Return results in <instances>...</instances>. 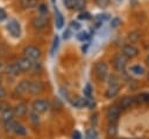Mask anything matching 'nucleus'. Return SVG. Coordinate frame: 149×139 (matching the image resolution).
I'll use <instances>...</instances> for the list:
<instances>
[{"instance_id":"f257e3e1","label":"nucleus","mask_w":149,"mask_h":139,"mask_svg":"<svg viewBox=\"0 0 149 139\" xmlns=\"http://www.w3.org/2000/svg\"><path fill=\"white\" fill-rule=\"evenodd\" d=\"M94 74L98 81L104 82L108 77V65L105 61H98L94 64Z\"/></svg>"},{"instance_id":"f03ea898","label":"nucleus","mask_w":149,"mask_h":139,"mask_svg":"<svg viewBox=\"0 0 149 139\" xmlns=\"http://www.w3.org/2000/svg\"><path fill=\"white\" fill-rule=\"evenodd\" d=\"M113 67L116 71L119 72H123L127 68V63H128V58L122 54V53H116L114 56H113Z\"/></svg>"},{"instance_id":"7ed1b4c3","label":"nucleus","mask_w":149,"mask_h":139,"mask_svg":"<svg viewBox=\"0 0 149 139\" xmlns=\"http://www.w3.org/2000/svg\"><path fill=\"white\" fill-rule=\"evenodd\" d=\"M6 29L14 39H19L21 36V26L16 19H10L6 25Z\"/></svg>"},{"instance_id":"20e7f679","label":"nucleus","mask_w":149,"mask_h":139,"mask_svg":"<svg viewBox=\"0 0 149 139\" xmlns=\"http://www.w3.org/2000/svg\"><path fill=\"white\" fill-rule=\"evenodd\" d=\"M31 26L35 28V29H44L48 23H49V19H48V15H42V14H38V15H35L33 19H31Z\"/></svg>"},{"instance_id":"39448f33","label":"nucleus","mask_w":149,"mask_h":139,"mask_svg":"<svg viewBox=\"0 0 149 139\" xmlns=\"http://www.w3.org/2000/svg\"><path fill=\"white\" fill-rule=\"evenodd\" d=\"M23 56L36 62L41 57V50L35 46H27L23 49Z\"/></svg>"},{"instance_id":"423d86ee","label":"nucleus","mask_w":149,"mask_h":139,"mask_svg":"<svg viewBox=\"0 0 149 139\" xmlns=\"http://www.w3.org/2000/svg\"><path fill=\"white\" fill-rule=\"evenodd\" d=\"M121 53L128 58V60H132V58H135L137 55H139V49L132 44V43H126L122 46L121 48Z\"/></svg>"},{"instance_id":"0eeeda50","label":"nucleus","mask_w":149,"mask_h":139,"mask_svg":"<svg viewBox=\"0 0 149 139\" xmlns=\"http://www.w3.org/2000/svg\"><path fill=\"white\" fill-rule=\"evenodd\" d=\"M49 107H50V105L45 99H35L33 102V110L35 112H37L38 114L45 113L49 110Z\"/></svg>"},{"instance_id":"6e6552de","label":"nucleus","mask_w":149,"mask_h":139,"mask_svg":"<svg viewBox=\"0 0 149 139\" xmlns=\"http://www.w3.org/2000/svg\"><path fill=\"white\" fill-rule=\"evenodd\" d=\"M16 62H17V64H19V67L21 68L22 71L33 70V69H34V65H35V62H34V61H31V60H29V58H27V57H24V56H23L22 58L17 60Z\"/></svg>"},{"instance_id":"1a4fd4ad","label":"nucleus","mask_w":149,"mask_h":139,"mask_svg":"<svg viewBox=\"0 0 149 139\" xmlns=\"http://www.w3.org/2000/svg\"><path fill=\"white\" fill-rule=\"evenodd\" d=\"M29 85H30V81L29 79H22L15 86V93L19 95V96H22V95L27 93L29 91Z\"/></svg>"},{"instance_id":"9d476101","label":"nucleus","mask_w":149,"mask_h":139,"mask_svg":"<svg viewBox=\"0 0 149 139\" xmlns=\"http://www.w3.org/2000/svg\"><path fill=\"white\" fill-rule=\"evenodd\" d=\"M44 90V85L41 81H30V85H29V93L30 95H37L41 93Z\"/></svg>"},{"instance_id":"9b49d317","label":"nucleus","mask_w":149,"mask_h":139,"mask_svg":"<svg viewBox=\"0 0 149 139\" xmlns=\"http://www.w3.org/2000/svg\"><path fill=\"white\" fill-rule=\"evenodd\" d=\"M13 111H14V116H15V117L21 118V117L26 116V113L28 112V105H27L26 103L21 102V103L16 104V105L13 107Z\"/></svg>"},{"instance_id":"f8f14e48","label":"nucleus","mask_w":149,"mask_h":139,"mask_svg":"<svg viewBox=\"0 0 149 139\" xmlns=\"http://www.w3.org/2000/svg\"><path fill=\"white\" fill-rule=\"evenodd\" d=\"M121 109L118 105H113L107 110V119L108 121H116L119 116H120Z\"/></svg>"},{"instance_id":"ddd939ff","label":"nucleus","mask_w":149,"mask_h":139,"mask_svg":"<svg viewBox=\"0 0 149 139\" xmlns=\"http://www.w3.org/2000/svg\"><path fill=\"white\" fill-rule=\"evenodd\" d=\"M5 72L8 75V76H17L20 72H22V70H21V68L19 67V64H17V62L15 61V62H13V63H10V64H8L7 67H6V69H5Z\"/></svg>"},{"instance_id":"4468645a","label":"nucleus","mask_w":149,"mask_h":139,"mask_svg":"<svg viewBox=\"0 0 149 139\" xmlns=\"http://www.w3.org/2000/svg\"><path fill=\"white\" fill-rule=\"evenodd\" d=\"M119 91H120V85H119V83H116V84H108V88L106 89V91H105V96L107 97V98H114V97H116V95L119 93Z\"/></svg>"},{"instance_id":"2eb2a0df","label":"nucleus","mask_w":149,"mask_h":139,"mask_svg":"<svg viewBox=\"0 0 149 139\" xmlns=\"http://www.w3.org/2000/svg\"><path fill=\"white\" fill-rule=\"evenodd\" d=\"M13 118H14V111H13V109H12L10 106L7 107L6 110L1 111L0 120H1L2 123H6V121H8V120H12Z\"/></svg>"},{"instance_id":"dca6fc26","label":"nucleus","mask_w":149,"mask_h":139,"mask_svg":"<svg viewBox=\"0 0 149 139\" xmlns=\"http://www.w3.org/2000/svg\"><path fill=\"white\" fill-rule=\"evenodd\" d=\"M38 0H20V5L23 9H33L38 5Z\"/></svg>"},{"instance_id":"f3484780","label":"nucleus","mask_w":149,"mask_h":139,"mask_svg":"<svg viewBox=\"0 0 149 139\" xmlns=\"http://www.w3.org/2000/svg\"><path fill=\"white\" fill-rule=\"evenodd\" d=\"M55 23H56V27L58 29H61L64 26V18L56 6H55Z\"/></svg>"},{"instance_id":"a211bd4d","label":"nucleus","mask_w":149,"mask_h":139,"mask_svg":"<svg viewBox=\"0 0 149 139\" xmlns=\"http://www.w3.org/2000/svg\"><path fill=\"white\" fill-rule=\"evenodd\" d=\"M133 103H134V99H133L132 97H123V98L120 100V103H119L118 106H119L121 110H126V109L130 107V106L133 105Z\"/></svg>"},{"instance_id":"6ab92c4d","label":"nucleus","mask_w":149,"mask_h":139,"mask_svg":"<svg viewBox=\"0 0 149 139\" xmlns=\"http://www.w3.org/2000/svg\"><path fill=\"white\" fill-rule=\"evenodd\" d=\"M129 71H130V74H133L135 76H142L144 74V68L140 64H134L129 68Z\"/></svg>"},{"instance_id":"aec40b11","label":"nucleus","mask_w":149,"mask_h":139,"mask_svg":"<svg viewBox=\"0 0 149 139\" xmlns=\"http://www.w3.org/2000/svg\"><path fill=\"white\" fill-rule=\"evenodd\" d=\"M107 133L109 137H114L118 133V127H116V121H108L107 125Z\"/></svg>"},{"instance_id":"412c9836","label":"nucleus","mask_w":149,"mask_h":139,"mask_svg":"<svg viewBox=\"0 0 149 139\" xmlns=\"http://www.w3.org/2000/svg\"><path fill=\"white\" fill-rule=\"evenodd\" d=\"M72 104H73V106H74V107L81 109V107L86 106V97H85V96H84V97L79 96V97H77V98L72 102Z\"/></svg>"},{"instance_id":"4be33fe9","label":"nucleus","mask_w":149,"mask_h":139,"mask_svg":"<svg viewBox=\"0 0 149 139\" xmlns=\"http://www.w3.org/2000/svg\"><path fill=\"white\" fill-rule=\"evenodd\" d=\"M14 133L17 134V135H26L27 130H26V127H24L22 124L16 123V125H15V127H14Z\"/></svg>"},{"instance_id":"5701e85b","label":"nucleus","mask_w":149,"mask_h":139,"mask_svg":"<svg viewBox=\"0 0 149 139\" xmlns=\"http://www.w3.org/2000/svg\"><path fill=\"white\" fill-rule=\"evenodd\" d=\"M84 139H98V133L97 131L92 127V128H88L86 132H85V137Z\"/></svg>"},{"instance_id":"b1692460","label":"nucleus","mask_w":149,"mask_h":139,"mask_svg":"<svg viewBox=\"0 0 149 139\" xmlns=\"http://www.w3.org/2000/svg\"><path fill=\"white\" fill-rule=\"evenodd\" d=\"M3 125H5V131L6 132H14V127L16 125V121L14 119H12V120H8V121L3 123Z\"/></svg>"},{"instance_id":"393cba45","label":"nucleus","mask_w":149,"mask_h":139,"mask_svg":"<svg viewBox=\"0 0 149 139\" xmlns=\"http://www.w3.org/2000/svg\"><path fill=\"white\" fill-rule=\"evenodd\" d=\"M37 11H38V14H42V15H48V6L43 2L38 4L37 5Z\"/></svg>"},{"instance_id":"a878e982","label":"nucleus","mask_w":149,"mask_h":139,"mask_svg":"<svg viewBox=\"0 0 149 139\" xmlns=\"http://www.w3.org/2000/svg\"><path fill=\"white\" fill-rule=\"evenodd\" d=\"M140 39V34H139V32H132V33H129L128 34V40H129V43H134V42H136L137 40Z\"/></svg>"},{"instance_id":"bb28decb","label":"nucleus","mask_w":149,"mask_h":139,"mask_svg":"<svg viewBox=\"0 0 149 139\" xmlns=\"http://www.w3.org/2000/svg\"><path fill=\"white\" fill-rule=\"evenodd\" d=\"M92 16H91V13L90 12H86V11H80L79 14H78V19L79 20H90Z\"/></svg>"},{"instance_id":"cd10ccee","label":"nucleus","mask_w":149,"mask_h":139,"mask_svg":"<svg viewBox=\"0 0 149 139\" xmlns=\"http://www.w3.org/2000/svg\"><path fill=\"white\" fill-rule=\"evenodd\" d=\"M77 39H78L79 41H81V42L87 41V40L90 39V34H88L87 32H79V33L77 34Z\"/></svg>"},{"instance_id":"c85d7f7f","label":"nucleus","mask_w":149,"mask_h":139,"mask_svg":"<svg viewBox=\"0 0 149 139\" xmlns=\"http://www.w3.org/2000/svg\"><path fill=\"white\" fill-rule=\"evenodd\" d=\"M58 43H59V37L56 35L55 37H54V40H52V46H51V55H54L55 53H56V50H57V48H58Z\"/></svg>"},{"instance_id":"c756f323","label":"nucleus","mask_w":149,"mask_h":139,"mask_svg":"<svg viewBox=\"0 0 149 139\" xmlns=\"http://www.w3.org/2000/svg\"><path fill=\"white\" fill-rule=\"evenodd\" d=\"M85 6H86V0H77V4H76L73 9L80 12V11H83L85 8Z\"/></svg>"},{"instance_id":"7c9ffc66","label":"nucleus","mask_w":149,"mask_h":139,"mask_svg":"<svg viewBox=\"0 0 149 139\" xmlns=\"http://www.w3.org/2000/svg\"><path fill=\"white\" fill-rule=\"evenodd\" d=\"M63 4L68 9H73L77 4V0H63Z\"/></svg>"},{"instance_id":"2f4dec72","label":"nucleus","mask_w":149,"mask_h":139,"mask_svg":"<svg viewBox=\"0 0 149 139\" xmlns=\"http://www.w3.org/2000/svg\"><path fill=\"white\" fill-rule=\"evenodd\" d=\"M30 120H31V123H33L34 125H37L38 121H40V119H38V113L35 112L34 110L30 112Z\"/></svg>"},{"instance_id":"473e14b6","label":"nucleus","mask_w":149,"mask_h":139,"mask_svg":"<svg viewBox=\"0 0 149 139\" xmlns=\"http://www.w3.org/2000/svg\"><path fill=\"white\" fill-rule=\"evenodd\" d=\"M94 2H95V5H97L98 7L105 8V7H107V6L109 5L111 0H94Z\"/></svg>"},{"instance_id":"72a5a7b5","label":"nucleus","mask_w":149,"mask_h":139,"mask_svg":"<svg viewBox=\"0 0 149 139\" xmlns=\"http://www.w3.org/2000/svg\"><path fill=\"white\" fill-rule=\"evenodd\" d=\"M84 95H85V97H91L92 96V86H91L90 83L86 84V86L84 89Z\"/></svg>"},{"instance_id":"f704fd0d","label":"nucleus","mask_w":149,"mask_h":139,"mask_svg":"<svg viewBox=\"0 0 149 139\" xmlns=\"http://www.w3.org/2000/svg\"><path fill=\"white\" fill-rule=\"evenodd\" d=\"M120 22H121V21H120L119 18H113V19L111 20V27H112V28H116V27L120 25Z\"/></svg>"},{"instance_id":"c9c22d12","label":"nucleus","mask_w":149,"mask_h":139,"mask_svg":"<svg viewBox=\"0 0 149 139\" xmlns=\"http://www.w3.org/2000/svg\"><path fill=\"white\" fill-rule=\"evenodd\" d=\"M118 82V77L115 75H109L108 76V84H116Z\"/></svg>"},{"instance_id":"e433bc0d","label":"nucleus","mask_w":149,"mask_h":139,"mask_svg":"<svg viewBox=\"0 0 149 139\" xmlns=\"http://www.w3.org/2000/svg\"><path fill=\"white\" fill-rule=\"evenodd\" d=\"M70 28L71 29H74V30H78L80 28V23L77 22V21H71L70 22Z\"/></svg>"},{"instance_id":"4c0bfd02","label":"nucleus","mask_w":149,"mask_h":139,"mask_svg":"<svg viewBox=\"0 0 149 139\" xmlns=\"http://www.w3.org/2000/svg\"><path fill=\"white\" fill-rule=\"evenodd\" d=\"M6 19H7V13H6V11L3 8L0 7V22L5 21Z\"/></svg>"},{"instance_id":"58836bf2","label":"nucleus","mask_w":149,"mask_h":139,"mask_svg":"<svg viewBox=\"0 0 149 139\" xmlns=\"http://www.w3.org/2000/svg\"><path fill=\"white\" fill-rule=\"evenodd\" d=\"M6 96H7V91H6V89H5L3 86L0 85V100H2Z\"/></svg>"},{"instance_id":"ea45409f","label":"nucleus","mask_w":149,"mask_h":139,"mask_svg":"<svg viewBox=\"0 0 149 139\" xmlns=\"http://www.w3.org/2000/svg\"><path fill=\"white\" fill-rule=\"evenodd\" d=\"M70 36H71V28H68V29H65L64 33H63V39H64V40H68Z\"/></svg>"},{"instance_id":"a19ab883","label":"nucleus","mask_w":149,"mask_h":139,"mask_svg":"<svg viewBox=\"0 0 149 139\" xmlns=\"http://www.w3.org/2000/svg\"><path fill=\"white\" fill-rule=\"evenodd\" d=\"M72 139H81V133L79 131L74 130L73 133H72Z\"/></svg>"},{"instance_id":"79ce46f5","label":"nucleus","mask_w":149,"mask_h":139,"mask_svg":"<svg viewBox=\"0 0 149 139\" xmlns=\"http://www.w3.org/2000/svg\"><path fill=\"white\" fill-rule=\"evenodd\" d=\"M7 107H9V105H8L6 102L0 100V112H1V111H3V110H6Z\"/></svg>"},{"instance_id":"37998d69","label":"nucleus","mask_w":149,"mask_h":139,"mask_svg":"<svg viewBox=\"0 0 149 139\" xmlns=\"http://www.w3.org/2000/svg\"><path fill=\"white\" fill-rule=\"evenodd\" d=\"M146 64H147V65H149V55L146 57Z\"/></svg>"},{"instance_id":"c03bdc74","label":"nucleus","mask_w":149,"mask_h":139,"mask_svg":"<svg viewBox=\"0 0 149 139\" xmlns=\"http://www.w3.org/2000/svg\"><path fill=\"white\" fill-rule=\"evenodd\" d=\"M51 2H52L54 6H56V0H51Z\"/></svg>"},{"instance_id":"a18cd8bd","label":"nucleus","mask_w":149,"mask_h":139,"mask_svg":"<svg viewBox=\"0 0 149 139\" xmlns=\"http://www.w3.org/2000/svg\"><path fill=\"white\" fill-rule=\"evenodd\" d=\"M3 67V64H2V62H0V70H1V68Z\"/></svg>"},{"instance_id":"49530a36","label":"nucleus","mask_w":149,"mask_h":139,"mask_svg":"<svg viewBox=\"0 0 149 139\" xmlns=\"http://www.w3.org/2000/svg\"><path fill=\"white\" fill-rule=\"evenodd\" d=\"M147 79L149 81V71H148V74H147Z\"/></svg>"},{"instance_id":"de8ad7c7","label":"nucleus","mask_w":149,"mask_h":139,"mask_svg":"<svg viewBox=\"0 0 149 139\" xmlns=\"http://www.w3.org/2000/svg\"><path fill=\"white\" fill-rule=\"evenodd\" d=\"M120 139H129V138H120Z\"/></svg>"},{"instance_id":"09e8293b","label":"nucleus","mask_w":149,"mask_h":139,"mask_svg":"<svg viewBox=\"0 0 149 139\" xmlns=\"http://www.w3.org/2000/svg\"><path fill=\"white\" fill-rule=\"evenodd\" d=\"M0 83H1V76H0Z\"/></svg>"}]
</instances>
